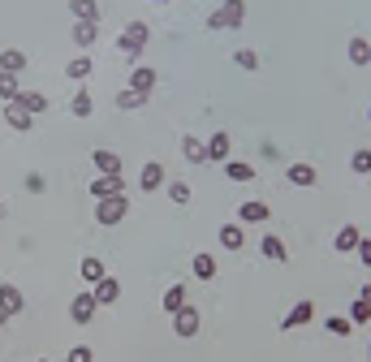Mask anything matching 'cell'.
<instances>
[{"mask_svg":"<svg viewBox=\"0 0 371 362\" xmlns=\"http://www.w3.org/2000/svg\"><path fill=\"white\" fill-rule=\"evenodd\" d=\"M367 65H371V39H367Z\"/></svg>","mask_w":371,"mask_h":362,"instance_id":"cell-44","label":"cell"},{"mask_svg":"<svg viewBox=\"0 0 371 362\" xmlns=\"http://www.w3.org/2000/svg\"><path fill=\"white\" fill-rule=\"evenodd\" d=\"M173 328H177V337H195V332H199V310H195V306L173 310Z\"/></svg>","mask_w":371,"mask_h":362,"instance_id":"cell-7","label":"cell"},{"mask_svg":"<svg viewBox=\"0 0 371 362\" xmlns=\"http://www.w3.org/2000/svg\"><path fill=\"white\" fill-rule=\"evenodd\" d=\"M367 117H371V108H367Z\"/></svg>","mask_w":371,"mask_h":362,"instance_id":"cell-48","label":"cell"},{"mask_svg":"<svg viewBox=\"0 0 371 362\" xmlns=\"http://www.w3.org/2000/svg\"><path fill=\"white\" fill-rule=\"evenodd\" d=\"M285 177L294 181V186H302V190H311L315 181H319V173L311 169V164H302V160H298V164H289V169H285Z\"/></svg>","mask_w":371,"mask_h":362,"instance_id":"cell-8","label":"cell"},{"mask_svg":"<svg viewBox=\"0 0 371 362\" xmlns=\"http://www.w3.org/2000/svg\"><path fill=\"white\" fill-rule=\"evenodd\" d=\"M246 22V0H224L216 13H207V30H233Z\"/></svg>","mask_w":371,"mask_h":362,"instance_id":"cell-1","label":"cell"},{"mask_svg":"<svg viewBox=\"0 0 371 362\" xmlns=\"http://www.w3.org/2000/svg\"><path fill=\"white\" fill-rule=\"evenodd\" d=\"M95 310H100L95 293H78V298L70 302V315H74V323H91V319H95Z\"/></svg>","mask_w":371,"mask_h":362,"instance_id":"cell-5","label":"cell"},{"mask_svg":"<svg viewBox=\"0 0 371 362\" xmlns=\"http://www.w3.org/2000/svg\"><path fill=\"white\" fill-rule=\"evenodd\" d=\"M18 108H26L30 117H39V112L47 108V95H39V91H18V100H13Z\"/></svg>","mask_w":371,"mask_h":362,"instance_id":"cell-14","label":"cell"},{"mask_svg":"<svg viewBox=\"0 0 371 362\" xmlns=\"http://www.w3.org/2000/svg\"><path fill=\"white\" fill-rule=\"evenodd\" d=\"M311 319H315V302L302 298V302H294V310L281 319V332H289V328H302V323H311Z\"/></svg>","mask_w":371,"mask_h":362,"instance_id":"cell-4","label":"cell"},{"mask_svg":"<svg viewBox=\"0 0 371 362\" xmlns=\"http://www.w3.org/2000/svg\"><path fill=\"white\" fill-rule=\"evenodd\" d=\"M359 259H363V268H371V237L359 242Z\"/></svg>","mask_w":371,"mask_h":362,"instance_id":"cell-41","label":"cell"},{"mask_svg":"<svg viewBox=\"0 0 371 362\" xmlns=\"http://www.w3.org/2000/svg\"><path fill=\"white\" fill-rule=\"evenodd\" d=\"M151 87H156V70H147V65H134V70H130V91L151 95Z\"/></svg>","mask_w":371,"mask_h":362,"instance_id":"cell-13","label":"cell"},{"mask_svg":"<svg viewBox=\"0 0 371 362\" xmlns=\"http://www.w3.org/2000/svg\"><path fill=\"white\" fill-rule=\"evenodd\" d=\"M359 298H363V302H371V285H363V293H359Z\"/></svg>","mask_w":371,"mask_h":362,"instance_id":"cell-42","label":"cell"},{"mask_svg":"<svg viewBox=\"0 0 371 362\" xmlns=\"http://www.w3.org/2000/svg\"><path fill=\"white\" fill-rule=\"evenodd\" d=\"M142 104H147V95H142V91H130V87H125V91L117 95V108H142Z\"/></svg>","mask_w":371,"mask_h":362,"instance_id":"cell-31","label":"cell"},{"mask_svg":"<svg viewBox=\"0 0 371 362\" xmlns=\"http://www.w3.org/2000/svg\"><path fill=\"white\" fill-rule=\"evenodd\" d=\"M350 169H354V173H371V151H367V147H363V151H354Z\"/></svg>","mask_w":371,"mask_h":362,"instance_id":"cell-38","label":"cell"},{"mask_svg":"<svg viewBox=\"0 0 371 362\" xmlns=\"http://www.w3.org/2000/svg\"><path fill=\"white\" fill-rule=\"evenodd\" d=\"M0 310H9V315L22 310V289L18 285H0Z\"/></svg>","mask_w":371,"mask_h":362,"instance_id":"cell-17","label":"cell"},{"mask_svg":"<svg viewBox=\"0 0 371 362\" xmlns=\"http://www.w3.org/2000/svg\"><path fill=\"white\" fill-rule=\"evenodd\" d=\"M350 323H371V302H363V298H354L350 302V315H346Z\"/></svg>","mask_w":371,"mask_h":362,"instance_id":"cell-30","label":"cell"},{"mask_svg":"<svg viewBox=\"0 0 371 362\" xmlns=\"http://www.w3.org/2000/svg\"><path fill=\"white\" fill-rule=\"evenodd\" d=\"M125 190V181H121V173H100L91 181V194L95 199H108V194H121Z\"/></svg>","mask_w":371,"mask_h":362,"instance_id":"cell-6","label":"cell"},{"mask_svg":"<svg viewBox=\"0 0 371 362\" xmlns=\"http://www.w3.org/2000/svg\"><path fill=\"white\" fill-rule=\"evenodd\" d=\"M242 242H246L242 224H224V228H220V246H224V251H242Z\"/></svg>","mask_w":371,"mask_h":362,"instance_id":"cell-24","label":"cell"},{"mask_svg":"<svg viewBox=\"0 0 371 362\" xmlns=\"http://www.w3.org/2000/svg\"><path fill=\"white\" fill-rule=\"evenodd\" d=\"M138 186L142 190H160V186H165V164H142V173H138Z\"/></svg>","mask_w":371,"mask_h":362,"instance_id":"cell-12","label":"cell"},{"mask_svg":"<svg viewBox=\"0 0 371 362\" xmlns=\"http://www.w3.org/2000/svg\"><path fill=\"white\" fill-rule=\"evenodd\" d=\"M224 177L229 181H255V169L246 160H224Z\"/></svg>","mask_w":371,"mask_h":362,"instance_id":"cell-23","label":"cell"},{"mask_svg":"<svg viewBox=\"0 0 371 362\" xmlns=\"http://www.w3.org/2000/svg\"><path fill=\"white\" fill-rule=\"evenodd\" d=\"M233 65H237V70H259V56H255L251 47H237V52H233Z\"/></svg>","mask_w":371,"mask_h":362,"instance_id":"cell-34","label":"cell"},{"mask_svg":"<svg viewBox=\"0 0 371 362\" xmlns=\"http://www.w3.org/2000/svg\"><path fill=\"white\" fill-rule=\"evenodd\" d=\"M195 276H199V281H212V276H216V259L212 255H195Z\"/></svg>","mask_w":371,"mask_h":362,"instance_id":"cell-29","label":"cell"},{"mask_svg":"<svg viewBox=\"0 0 371 362\" xmlns=\"http://www.w3.org/2000/svg\"><path fill=\"white\" fill-rule=\"evenodd\" d=\"M43 186H47V181H43L39 173H26V190H30V194H39Z\"/></svg>","mask_w":371,"mask_h":362,"instance_id":"cell-40","label":"cell"},{"mask_svg":"<svg viewBox=\"0 0 371 362\" xmlns=\"http://www.w3.org/2000/svg\"><path fill=\"white\" fill-rule=\"evenodd\" d=\"M186 306V285H169L165 289V310L173 315V310H182Z\"/></svg>","mask_w":371,"mask_h":362,"instance_id":"cell-26","label":"cell"},{"mask_svg":"<svg viewBox=\"0 0 371 362\" xmlns=\"http://www.w3.org/2000/svg\"><path fill=\"white\" fill-rule=\"evenodd\" d=\"M182 156H186L190 164H203V160H207V142H203V138H190V134H186V138H182Z\"/></svg>","mask_w":371,"mask_h":362,"instance_id":"cell-19","label":"cell"},{"mask_svg":"<svg viewBox=\"0 0 371 362\" xmlns=\"http://www.w3.org/2000/svg\"><path fill=\"white\" fill-rule=\"evenodd\" d=\"M104 276H108V272H104V263L95 259V255H87V259H83V281L95 285V281H104Z\"/></svg>","mask_w":371,"mask_h":362,"instance_id":"cell-27","label":"cell"},{"mask_svg":"<svg viewBox=\"0 0 371 362\" xmlns=\"http://www.w3.org/2000/svg\"><path fill=\"white\" fill-rule=\"evenodd\" d=\"M91 108H95V104H91V95H87V91H78L74 100H70V112H74V117H91Z\"/></svg>","mask_w":371,"mask_h":362,"instance_id":"cell-32","label":"cell"},{"mask_svg":"<svg viewBox=\"0 0 371 362\" xmlns=\"http://www.w3.org/2000/svg\"><path fill=\"white\" fill-rule=\"evenodd\" d=\"M147 35H151V30H147V22H130V26L121 30V39H117V47H121V52H125V56L134 61V56L142 52V47H147Z\"/></svg>","mask_w":371,"mask_h":362,"instance_id":"cell-2","label":"cell"},{"mask_svg":"<svg viewBox=\"0 0 371 362\" xmlns=\"http://www.w3.org/2000/svg\"><path fill=\"white\" fill-rule=\"evenodd\" d=\"M237 216H242V224H264V220L272 216V207H268V203H259V199H251V203H242Z\"/></svg>","mask_w":371,"mask_h":362,"instance_id":"cell-11","label":"cell"},{"mask_svg":"<svg viewBox=\"0 0 371 362\" xmlns=\"http://www.w3.org/2000/svg\"><path fill=\"white\" fill-rule=\"evenodd\" d=\"M359 242H363V233H359V224H346V228H337V237H332V246L341 255H350V251H359Z\"/></svg>","mask_w":371,"mask_h":362,"instance_id":"cell-10","label":"cell"},{"mask_svg":"<svg viewBox=\"0 0 371 362\" xmlns=\"http://www.w3.org/2000/svg\"><path fill=\"white\" fill-rule=\"evenodd\" d=\"M169 199H173L177 207L190 203V186H186V181H169Z\"/></svg>","mask_w":371,"mask_h":362,"instance_id":"cell-37","label":"cell"},{"mask_svg":"<svg viewBox=\"0 0 371 362\" xmlns=\"http://www.w3.org/2000/svg\"><path fill=\"white\" fill-rule=\"evenodd\" d=\"M91 70H95V65H91V56H74V61H70V78H74V82H83Z\"/></svg>","mask_w":371,"mask_h":362,"instance_id":"cell-33","label":"cell"},{"mask_svg":"<svg viewBox=\"0 0 371 362\" xmlns=\"http://www.w3.org/2000/svg\"><path fill=\"white\" fill-rule=\"evenodd\" d=\"M65 362H91V350H87V345H74Z\"/></svg>","mask_w":371,"mask_h":362,"instance_id":"cell-39","label":"cell"},{"mask_svg":"<svg viewBox=\"0 0 371 362\" xmlns=\"http://www.w3.org/2000/svg\"><path fill=\"white\" fill-rule=\"evenodd\" d=\"M43 362H47V358H43Z\"/></svg>","mask_w":371,"mask_h":362,"instance_id":"cell-49","label":"cell"},{"mask_svg":"<svg viewBox=\"0 0 371 362\" xmlns=\"http://www.w3.org/2000/svg\"><path fill=\"white\" fill-rule=\"evenodd\" d=\"M18 74H0V100H5V104H13V100H18Z\"/></svg>","mask_w":371,"mask_h":362,"instance_id":"cell-28","label":"cell"},{"mask_svg":"<svg viewBox=\"0 0 371 362\" xmlns=\"http://www.w3.org/2000/svg\"><path fill=\"white\" fill-rule=\"evenodd\" d=\"M70 13L78 22H100V5L95 0H70Z\"/></svg>","mask_w":371,"mask_h":362,"instance_id":"cell-16","label":"cell"},{"mask_svg":"<svg viewBox=\"0 0 371 362\" xmlns=\"http://www.w3.org/2000/svg\"><path fill=\"white\" fill-rule=\"evenodd\" d=\"M9 323V310H0V328H5Z\"/></svg>","mask_w":371,"mask_h":362,"instance_id":"cell-43","label":"cell"},{"mask_svg":"<svg viewBox=\"0 0 371 362\" xmlns=\"http://www.w3.org/2000/svg\"><path fill=\"white\" fill-rule=\"evenodd\" d=\"M91 293H95V302H100V306H112L121 298V285H117V276H104V281H95Z\"/></svg>","mask_w":371,"mask_h":362,"instance_id":"cell-9","label":"cell"},{"mask_svg":"<svg viewBox=\"0 0 371 362\" xmlns=\"http://www.w3.org/2000/svg\"><path fill=\"white\" fill-rule=\"evenodd\" d=\"M259 251H264V259H277V263H285V259H289V251H285V242H281L277 233H268V237L259 242Z\"/></svg>","mask_w":371,"mask_h":362,"instance_id":"cell-20","label":"cell"},{"mask_svg":"<svg viewBox=\"0 0 371 362\" xmlns=\"http://www.w3.org/2000/svg\"><path fill=\"white\" fill-rule=\"evenodd\" d=\"M324 328H328V332H332V337H350V332H354V323H350L346 315H332V319H328Z\"/></svg>","mask_w":371,"mask_h":362,"instance_id":"cell-36","label":"cell"},{"mask_svg":"<svg viewBox=\"0 0 371 362\" xmlns=\"http://www.w3.org/2000/svg\"><path fill=\"white\" fill-rule=\"evenodd\" d=\"M350 61H354V65H367V39H363V35L350 39Z\"/></svg>","mask_w":371,"mask_h":362,"instance_id":"cell-35","label":"cell"},{"mask_svg":"<svg viewBox=\"0 0 371 362\" xmlns=\"http://www.w3.org/2000/svg\"><path fill=\"white\" fill-rule=\"evenodd\" d=\"M22 70H26V52H18V47L0 52V74H22Z\"/></svg>","mask_w":371,"mask_h":362,"instance_id":"cell-18","label":"cell"},{"mask_svg":"<svg viewBox=\"0 0 371 362\" xmlns=\"http://www.w3.org/2000/svg\"><path fill=\"white\" fill-rule=\"evenodd\" d=\"M156 5H169V0H156Z\"/></svg>","mask_w":371,"mask_h":362,"instance_id":"cell-47","label":"cell"},{"mask_svg":"<svg viewBox=\"0 0 371 362\" xmlns=\"http://www.w3.org/2000/svg\"><path fill=\"white\" fill-rule=\"evenodd\" d=\"M0 216H5V203H0Z\"/></svg>","mask_w":371,"mask_h":362,"instance_id":"cell-46","label":"cell"},{"mask_svg":"<svg viewBox=\"0 0 371 362\" xmlns=\"http://www.w3.org/2000/svg\"><path fill=\"white\" fill-rule=\"evenodd\" d=\"M125 211H130L125 194H108V199H100V207H95V220H100V224H121Z\"/></svg>","mask_w":371,"mask_h":362,"instance_id":"cell-3","label":"cell"},{"mask_svg":"<svg viewBox=\"0 0 371 362\" xmlns=\"http://www.w3.org/2000/svg\"><path fill=\"white\" fill-rule=\"evenodd\" d=\"M367 358H371V341H367Z\"/></svg>","mask_w":371,"mask_h":362,"instance_id":"cell-45","label":"cell"},{"mask_svg":"<svg viewBox=\"0 0 371 362\" xmlns=\"http://www.w3.org/2000/svg\"><path fill=\"white\" fill-rule=\"evenodd\" d=\"M5 121H9L13 129H18V134H26V129L35 125V117H30L26 108H18V104H5Z\"/></svg>","mask_w":371,"mask_h":362,"instance_id":"cell-15","label":"cell"},{"mask_svg":"<svg viewBox=\"0 0 371 362\" xmlns=\"http://www.w3.org/2000/svg\"><path fill=\"white\" fill-rule=\"evenodd\" d=\"M95 35H100V22H74V43L78 47H91Z\"/></svg>","mask_w":371,"mask_h":362,"instance_id":"cell-22","label":"cell"},{"mask_svg":"<svg viewBox=\"0 0 371 362\" xmlns=\"http://www.w3.org/2000/svg\"><path fill=\"white\" fill-rule=\"evenodd\" d=\"M229 147H233L229 134H212V138H207V160H220L224 164V160H229Z\"/></svg>","mask_w":371,"mask_h":362,"instance_id":"cell-21","label":"cell"},{"mask_svg":"<svg viewBox=\"0 0 371 362\" xmlns=\"http://www.w3.org/2000/svg\"><path fill=\"white\" fill-rule=\"evenodd\" d=\"M91 160H95V169H100V173H121V156L117 151H104V147H100Z\"/></svg>","mask_w":371,"mask_h":362,"instance_id":"cell-25","label":"cell"}]
</instances>
